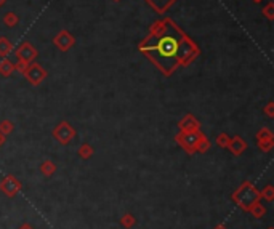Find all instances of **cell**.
Here are the masks:
<instances>
[{
    "label": "cell",
    "mask_w": 274,
    "mask_h": 229,
    "mask_svg": "<svg viewBox=\"0 0 274 229\" xmlns=\"http://www.w3.org/2000/svg\"><path fill=\"white\" fill-rule=\"evenodd\" d=\"M231 199H233L244 212H248V208H250L255 202H258L261 196H260V191L253 186V183L244 181L239 188L236 189L234 194L231 196Z\"/></svg>",
    "instance_id": "2"
},
{
    "label": "cell",
    "mask_w": 274,
    "mask_h": 229,
    "mask_svg": "<svg viewBox=\"0 0 274 229\" xmlns=\"http://www.w3.org/2000/svg\"><path fill=\"white\" fill-rule=\"evenodd\" d=\"M112 2H115V3H117V2H122V0H112Z\"/></svg>",
    "instance_id": "32"
},
{
    "label": "cell",
    "mask_w": 274,
    "mask_h": 229,
    "mask_svg": "<svg viewBox=\"0 0 274 229\" xmlns=\"http://www.w3.org/2000/svg\"><path fill=\"white\" fill-rule=\"evenodd\" d=\"M213 229H226V228H224L223 225H218V226H215V228H213Z\"/></svg>",
    "instance_id": "29"
},
{
    "label": "cell",
    "mask_w": 274,
    "mask_h": 229,
    "mask_svg": "<svg viewBox=\"0 0 274 229\" xmlns=\"http://www.w3.org/2000/svg\"><path fill=\"white\" fill-rule=\"evenodd\" d=\"M157 15H165L178 0H144Z\"/></svg>",
    "instance_id": "9"
},
{
    "label": "cell",
    "mask_w": 274,
    "mask_h": 229,
    "mask_svg": "<svg viewBox=\"0 0 274 229\" xmlns=\"http://www.w3.org/2000/svg\"><path fill=\"white\" fill-rule=\"evenodd\" d=\"M5 141V136H2V135H0V146H2V143Z\"/></svg>",
    "instance_id": "30"
},
{
    "label": "cell",
    "mask_w": 274,
    "mask_h": 229,
    "mask_svg": "<svg viewBox=\"0 0 274 229\" xmlns=\"http://www.w3.org/2000/svg\"><path fill=\"white\" fill-rule=\"evenodd\" d=\"M202 136H204V133L200 130H197V131H178V133L175 135V141L178 143V146L181 149H185L188 154L192 155L197 153L200 138Z\"/></svg>",
    "instance_id": "3"
},
{
    "label": "cell",
    "mask_w": 274,
    "mask_h": 229,
    "mask_svg": "<svg viewBox=\"0 0 274 229\" xmlns=\"http://www.w3.org/2000/svg\"><path fill=\"white\" fill-rule=\"evenodd\" d=\"M263 111H265V114H266V116L270 117V119L274 117V103H273V101H270V103H268V104L265 106Z\"/></svg>",
    "instance_id": "25"
},
{
    "label": "cell",
    "mask_w": 274,
    "mask_h": 229,
    "mask_svg": "<svg viewBox=\"0 0 274 229\" xmlns=\"http://www.w3.org/2000/svg\"><path fill=\"white\" fill-rule=\"evenodd\" d=\"M268 229H274V228H268Z\"/></svg>",
    "instance_id": "33"
},
{
    "label": "cell",
    "mask_w": 274,
    "mask_h": 229,
    "mask_svg": "<svg viewBox=\"0 0 274 229\" xmlns=\"http://www.w3.org/2000/svg\"><path fill=\"white\" fill-rule=\"evenodd\" d=\"M15 130V125H13V122H11V120H2V122H0V135L2 136H7V135H10L11 131Z\"/></svg>",
    "instance_id": "18"
},
{
    "label": "cell",
    "mask_w": 274,
    "mask_h": 229,
    "mask_svg": "<svg viewBox=\"0 0 274 229\" xmlns=\"http://www.w3.org/2000/svg\"><path fill=\"white\" fill-rule=\"evenodd\" d=\"M229 140H231V138H229L226 133H220V135L217 136V146H218V148H223V149L228 148Z\"/></svg>",
    "instance_id": "23"
},
{
    "label": "cell",
    "mask_w": 274,
    "mask_h": 229,
    "mask_svg": "<svg viewBox=\"0 0 274 229\" xmlns=\"http://www.w3.org/2000/svg\"><path fill=\"white\" fill-rule=\"evenodd\" d=\"M15 45L7 37H0V58H7L10 53H13Z\"/></svg>",
    "instance_id": "12"
},
{
    "label": "cell",
    "mask_w": 274,
    "mask_h": 229,
    "mask_svg": "<svg viewBox=\"0 0 274 229\" xmlns=\"http://www.w3.org/2000/svg\"><path fill=\"white\" fill-rule=\"evenodd\" d=\"M138 50L164 77H172L176 69L188 68L200 55V48L191 35L168 16L151 24Z\"/></svg>",
    "instance_id": "1"
},
{
    "label": "cell",
    "mask_w": 274,
    "mask_h": 229,
    "mask_svg": "<svg viewBox=\"0 0 274 229\" xmlns=\"http://www.w3.org/2000/svg\"><path fill=\"white\" fill-rule=\"evenodd\" d=\"M16 59H21V61L30 64L32 61H35L39 56V51L37 48H35L30 42H23V44L16 48V50H13Z\"/></svg>",
    "instance_id": "6"
},
{
    "label": "cell",
    "mask_w": 274,
    "mask_h": 229,
    "mask_svg": "<svg viewBox=\"0 0 274 229\" xmlns=\"http://www.w3.org/2000/svg\"><path fill=\"white\" fill-rule=\"evenodd\" d=\"M13 72H15V63L10 61L8 58H2V61H0V76L10 77Z\"/></svg>",
    "instance_id": "13"
},
{
    "label": "cell",
    "mask_w": 274,
    "mask_h": 229,
    "mask_svg": "<svg viewBox=\"0 0 274 229\" xmlns=\"http://www.w3.org/2000/svg\"><path fill=\"white\" fill-rule=\"evenodd\" d=\"M228 149L231 151V154H234V155H242L244 151L247 149V143L244 141L242 136L236 135V136H233V138L229 140Z\"/></svg>",
    "instance_id": "11"
},
{
    "label": "cell",
    "mask_w": 274,
    "mask_h": 229,
    "mask_svg": "<svg viewBox=\"0 0 274 229\" xmlns=\"http://www.w3.org/2000/svg\"><path fill=\"white\" fill-rule=\"evenodd\" d=\"M252 2H255V3H260V2H261V0H252Z\"/></svg>",
    "instance_id": "31"
},
{
    "label": "cell",
    "mask_w": 274,
    "mask_h": 229,
    "mask_svg": "<svg viewBox=\"0 0 274 229\" xmlns=\"http://www.w3.org/2000/svg\"><path fill=\"white\" fill-rule=\"evenodd\" d=\"M40 172L44 173V177L52 178L55 172H56V165H55V162H52V160H44L40 164Z\"/></svg>",
    "instance_id": "15"
},
{
    "label": "cell",
    "mask_w": 274,
    "mask_h": 229,
    "mask_svg": "<svg viewBox=\"0 0 274 229\" xmlns=\"http://www.w3.org/2000/svg\"><path fill=\"white\" fill-rule=\"evenodd\" d=\"M180 131H197L200 130V122L192 116V114H186L178 122Z\"/></svg>",
    "instance_id": "10"
},
{
    "label": "cell",
    "mask_w": 274,
    "mask_h": 229,
    "mask_svg": "<svg viewBox=\"0 0 274 229\" xmlns=\"http://www.w3.org/2000/svg\"><path fill=\"white\" fill-rule=\"evenodd\" d=\"M260 196L265 197L268 202H273L274 201V186L273 184H266L263 188V191L260 192Z\"/></svg>",
    "instance_id": "21"
},
{
    "label": "cell",
    "mask_w": 274,
    "mask_h": 229,
    "mask_svg": "<svg viewBox=\"0 0 274 229\" xmlns=\"http://www.w3.org/2000/svg\"><path fill=\"white\" fill-rule=\"evenodd\" d=\"M261 13L265 15V18L270 23H273L274 21V3L273 2H268L265 7H263V11H261Z\"/></svg>",
    "instance_id": "22"
},
{
    "label": "cell",
    "mask_w": 274,
    "mask_h": 229,
    "mask_svg": "<svg viewBox=\"0 0 274 229\" xmlns=\"http://www.w3.org/2000/svg\"><path fill=\"white\" fill-rule=\"evenodd\" d=\"M135 223H137V220H135V216H133L132 213H125L120 218V225L124 226L125 229H132L133 226H135Z\"/></svg>",
    "instance_id": "20"
},
{
    "label": "cell",
    "mask_w": 274,
    "mask_h": 229,
    "mask_svg": "<svg viewBox=\"0 0 274 229\" xmlns=\"http://www.w3.org/2000/svg\"><path fill=\"white\" fill-rule=\"evenodd\" d=\"M77 154H79V157H81L82 160H88V159L93 157L95 149H93V146H91V144H88V143H83L82 146L79 148Z\"/></svg>",
    "instance_id": "14"
},
{
    "label": "cell",
    "mask_w": 274,
    "mask_h": 229,
    "mask_svg": "<svg viewBox=\"0 0 274 229\" xmlns=\"http://www.w3.org/2000/svg\"><path fill=\"white\" fill-rule=\"evenodd\" d=\"M52 135H53L55 140L61 144V146H66V144L74 141L77 131H76L74 127L68 122V120H61V122L53 128Z\"/></svg>",
    "instance_id": "4"
},
{
    "label": "cell",
    "mask_w": 274,
    "mask_h": 229,
    "mask_svg": "<svg viewBox=\"0 0 274 229\" xmlns=\"http://www.w3.org/2000/svg\"><path fill=\"white\" fill-rule=\"evenodd\" d=\"M18 229H34V226L30 225V223H23V225L18 228Z\"/></svg>",
    "instance_id": "27"
},
{
    "label": "cell",
    "mask_w": 274,
    "mask_h": 229,
    "mask_svg": "<svg viewBox=\"0 0 274 229\" xmlns=\"http://www.w3.org/2000/svg\"><path fill=\"white\" fill-rule=\"evenodd\" d=\"M27 68V63H24V61H21V59H16V64H15V71H18V72H21L23 74V71Z\"/></svg>",
    "instance_id": "26"
},
{
    "label": "cell",
    "mask_w": 274,
    "mask_h": 229,
    "mask_svg": "<svg viewBox=\"0 0 274 229\" xmlns=\"http://www.w3.org/2000/svg\"><path fill=\"white\" fill-rule=\"evenodd\" d=\"M274 140V135L270 128H260L257 131V141H271Z\"/></svg>",
    "instance_id": "19"
},
{
    "label": "cell",
    "mask_w": 274,
    "mask_h": 229,
    "mask_svg": "<svg viewBox=\"0 0 274 229\" xmlns=\"http://www.w3.org/2000/svg\"><path fill=\"white\" fill-rule=\"evenodd\" d=\"M2 21H3V24L7 27H15V26L20 24V16H18L15 11H8V13H5Z\"/></svg>",
    "instance_id": "16"
},
{
    "label": "cell",
    "mask_w": 274,
    "mask_h": 229,
    "mask_svg": "<svg viewBox=\"0 0 274 229\" xmlns=\"http://www.w3.org/2000/svg\"><path fill=\"white\" fill-rule=\"evenodd\" d=\"M23 76H24V79L30 83V85L39 87L40 83L47 79L48 72H47V69L44 68V66H40L39 63L32 61L30 64H27L26 69L23 71Z\"/></svg>",
    "instance_id": "5"
},
{
    "label": "cell",
    "mask_w": 274,
    "mask_h": 229,
    "mask_svg": "<svg viewBox=\"0 0 274 229\" xmlns=\"http://www.w3.org/2000/svg\"><path fill=\"white\" fill-rule=\"evenodd\" d=\"M21 189H23L21 181L16 179L13 175H7V177H3V179L0 181V191L7 197H15Z\"/></svg>",
    "instance_id": "8"
},
{
    "label": "cell",
    "mask_w": 274,
    "mask_h": 229,
    "mask_svg": "<svg viewBox=\"0 0 274 229\" xmlns=\"http://www.w3.org/2000/svg\"><path fill=\"white\" fill-rule=\"evenodd\" d=\"M248 212L252 213L253 218H261V216H265V215H266V207L258 201V202H255L250 208H248Z\"/></svg>",
    "instance_id": "17"
},
{
    "label": "cell",
    "mask_w": 274,
    "mask_h": 229,
    "mask_svg": "<svg viewBox=\"0 0 274 229\" xmlns=\"http://www.w3.org/2000/svg\"><path fill=\"white\" fill-rule=\"evenodd\" d=\"M53 45L56 47L59 51H63V53L69 51L71 48L76 45L74 34L69 32V31H66V29H61V31L53 37Z\"/></svg>",
    "instance_id": "7"
},
{
    "label": "cell",
    "mask_w": 274,
    "mask_h": 229,
    "mask_svg": "<svg viewBox=\"0 0 274 229\" xmlns=\"http://www.w3.org/2000/svg\"><path fill=\"white\" fill-rule=\"evenodd\" d=\"M257 146L260 151H263V153H270V151L273 149L274 146V140L271 141H257Z\"/></svg>",
    "instance_id": "24"
},
{
    "label": "cell",
    "mask_w": 274,
    "mask_h": 229,
    "mask_svg": "<svg viewBox=\"0 0 274 229\" xmlns=\"http://www.w3.org/2000/svg\"><path fill=\"white\" fill-rule=\"evenodd\" d=\"M7 2H8V0H0V8H2V7H3V5H5V3H7Z\"/></svg>",
    "instance_id": "28"
}]
</instances>
